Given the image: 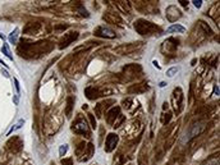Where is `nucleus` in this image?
Here are the masks:
<instances>
[{
	"mask_svg": "<svg viewBox=\"0 0 220 165\" xmlns=\"http://www.w3.org/2000/svg\"><path fill=\"white\" fill-rule=\"evenodd\" d=\"M118 143V136L116 134H109L108 137H106V141H105V150L108 151V152H110V151L113 150V148L115 147V145Z\"/></svg>",
	"mask_w": 220,
	"mask_h": 165,
	"instance_id": "nucleus-1",
	"label": "nucleus"
},
{
	"mask_svg": "<svg viewBox=\"0 0 220 165\" xmlns=\"http://www.w3.org/2000/svg\"><path fill=\"white\" fill-rule=\"evenodd\" d=\"M73 129L77 132V133H87V134H88V128H87L86 120H81L78 124L74 125Z\"/></svg>",
	"mask_w": 220,
	"mask_h": 165,
	"instance_id": "nucleus-2",
	"label": "nucleus"
},
{
	"mask_svg": "<svg viewBox=\"0 0 220 165\" xmlns=\"http://www.w3.org/2000/svg\"><path fill=\"white\" fill-rule=\"evenodd\" d=\"M168 33H171V32H179V33H184L186 32V28L182 27V26H179V24H173V26H170L169 28L166 30Z\"/></svg>",
	"mask_w": 220,
	"mask_h": 165,
	"instance_id": "nucleus-3",
	"label": "nucleus"
},
{
	"mask_svg": "<svg viewBox=\"0 0 220 165\" xmlns=\"http://www.w3.org/2000/svg\"><path fill=\"white\" fill-rule=\"evenodd\" d=\"M97 32H102V33H100V35H101V36H104V37H109V38H113V37L115 36L114 32L108 30V28H99Z\"/></svg>",
	"mask_w": 220,
	"mask_h": 165,
	"instance_id": "nucleus-4",
	"label": "nucleus"
},
{
	"mask_svg": "<svg viewBox=\"0 0 220 165\" xmlns=\"http://www.w3.org/2000/svg\"><path fill=\"white\" fill-rule=\"evenodd\" d=\"M116 114H119V108H114V109H111V110L109 111V114H108V115H109V116H108V122L110 123V124L113 123V119L118 116Z\"/></svg>",
	"mask_w": 220,
	"mask_h": 165,
	"instance_id": "nucleus-5",
	"label": "nucleus"
},
{
	"mask_svg": "<svg viewBox=\"0 0 220 165\" xmlns=\"http://www.w3.org/2000/svg\"><path fill=\"white\" fill-rule=\"evenodd\" d=\"M1 51H3V54H5V56H8L10 60H13V55H12V53H10V50H9L8 44H4V45H3Z\"/></svg>",
	"mask_w": 220,
	"mask_h": 165,
	"instance_id": "nucleus-6",
	"label": "nucleus"
},
{
	"mask_svg": "<svg viewBox=\"0 0 220 165\" xmlns=\"http://www.w3.org/2000/svg\"><path fill=\"white\" fill-rule=\"evenodd\" d=\"M18 32H19V30H18V28H15L14 32H12V33H10V36H9V41H10L12 44H15V42H17Z\"/></svg>",
	"mask_w": 220,
	"mask_h": 165,
	"instance_id": "nucleus-7",
	"label": "nucleus"
},
{
	"mask_svg": "<svg viewBox=\"0 0 220 165\" xmlns=\"http://www.w3.org/2000/svg\"><path fill=\"white\" fill-rule=\"evenodd\" d=\"M23 124H24V120H23V119H21V120H19V122L17 123V124L14 125V127H12V129H10V131L8 132V136H10V134H12V133H13V132H14V131H17V129H19V128H21V127H22V125H23Z\"/></svg>",
	"mask_w": 220,
	"mask_h": 165,
	"instance_id": "nucleus-8",
	"label": "nucleus"
},
{
	"mask_svg": "<svg viewBox=\"0 0 220 165\" xmlns=\"http://www.w3.org/2000/svg\"><path fill=\"white\" fill-rule=\"evenodd\" d=\"M177 72H178V68H177V67H173V68H170V69L166 70V76H168V77H173Z\"/></svg>",
	"mask_w": 220,
	"mask_h": 165,
	"instance_id": "nucleus-9",
	"label": "nucleus"
},
{
	"mask_svg": "<svg viewBox=\"0 0 220 165\" xmlns=\"http://www.w3.org/2000/svg\"><path fill=\"white\" fill-rule=\"evenodd\" d=\"M67 150H68V146H67V145H63V146H60V148H59V155H60V156H64V155H65V152H67Z\"/></svg>",
	"mask_w": 220,
	"mask_h": 165,
	"instance_id": "nucleus-10",
	"label": "nucleus"
},
{
	"mask_svg": "<svg viewBox=\"0 0 220 165\" xmlns=\"http://www.w3.org/2000/svg\"><path fill=\"white\" fill-rule=\"evenodd\" d=\"M72 99H68V109H67V115L69 116L70 115V108H72Z\"/></svg>",
	"mask_w": 220,
	"mask_h": 165,
	"instance_id": "nucleus-11",
	"label": "nucleus"
},
{
	"mask_svg": "<svg viewBox=\"0 0 220 165\" xmlns=\"http://www.w3.org/2000/svg\"><path fill=\"white\" fill-rule=\"evenodd\" d=\"M193 4H195L196 8H200L201 4H202V1H201V0H195V1H193Z\"/></svg>",
	"mask_w": 220,
	"mask_h": 165,
	"instance_id": "nucleus-12",
	"label": "nucleus"
},
{
	"mask_svg": "<svg viewBox=\"0 0 220 165\" xmlns=\"http://www.w3.org/2000/svg\"><path fill=\"white\" fill-rule=\"evenodd\" d=\"M90 115V119H91V124H92V127L95 128L96 127V122H95V119H93V115L92 114H88Z\"/></svg>",
	"mask_w": 220,
	"mask_h": 165,
	"instance_id": "nucleus-13",
	"label": "nucleus"
},
{
	"mask_svg": "<svg viewBox=\"0 0 220 165\" xmlns=\"http://www.w3.org/2000/svg\"><path fill=\"white\" fill-rule=\"evenodd\" d=\"M61 163H63V165H72V160H63L61 161Z\"/></svg>",
	"mask_w": 220,
	"mask_h": 165,
	"instance_id": "nucleus-14",
	"label": "nucleus"
},
{
	"mask_svg": "<svg viewBox=\"0 0 220 165\" xmlns=\"http://www.w3.org/2000/svg\"><path fill=\"white\" fill-rule=\"evenodd\" d=\"M14 83H15V88H17V91L19 92V90H21V88H19V82L15 78H14Z\"/></svg>",
	"mask_w": 220,
	"mask_h": 165,
	"instance_id": "nucleus-15",
	"label": "nucleus"
},
{
	"mask_svg": "<svg viewBox=\"0 0 220 165\" xmlns=\"http://www.w3.org/2000/svg\"><path fill=\"white\" fill-rule=\"evenodd\" d=\"M1 73H3V76H4L5 78H9V73L6 72V70H3V69H1Z\"/></svg>",
	"mask_w": 220,
	"mask_h": 165,
	"instance_id": "nucleus-16",
	"label": "nucleus"
},
{
	"mask_svg": "<svg viewBox=\"0 0 220 165\" xmlns=\"http://www.w3.org/2000/svg\"><path fill=\"white\" fill-rule=\"evenodd\" d=\"M214 95H216V96L219 95V87H218V86L214 87Z\"/></svg>",
	"mask_w": 220,
	"mask_h": 165,
	"instance_id": "nucleus-17",
	"label": "nucleus"
},
{
	"mask_svg": "<svg viewBox=\"0 0 220 165\" xmlns=\"http://www.w3.org/2000/svg\"><path fill=\"white\" fill-rule=\"evenodd\" d=\"M14 102H15V104H18V95L14 96Z\"/></svg>",
	"mask_w": 220,
	"mask_h": 165,
	"instance_id": "nucleus-18",
	"label": "nucleus"
},
{
	"mask_svg": "<svg viewBox=\"0 0 220 165\" xmlns=\"http://www.w3.org/2000/svg\"><path fill=\"white\" fill-rule=\"evenodd\" d=\"M159 86H160V87H164V86H165V82H161Z\"/></svg>",
	"mask_w": 220,
	"mask_h": 165,
	"instance_id": "nucleus-19",
	"label": "nucleus"
}]
</instances>
